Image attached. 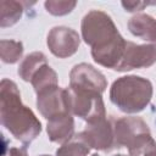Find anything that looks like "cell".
Segmentation results:
<instances>
[{"label":"cell","instance_id":"cell-1","mask_svg":"<svg viewBox=\"0 0 156 156\" xmlns=\"http://www.w3.org/2000/svg\"><path fill=\"white\" fill-rule=\"evenodd\" d=\"M82 39L91 48L93 60L115 71L119 63L127 40L118 32L113 20L101 10H90L80 23Z\"/></svg>","mask_w":156,"mask_h":156},{"label":"cell","instance_id":"cell-2","mask_svg":"<svg viewBox=\"0 0 156 156\" xmlns=\"http://www.w3.org/2000/svg\"><path fill=\"white\" fill-rule=\"evenodd\" d=\"M0 121L2 127L24 146L41 133V123L34 112L22 104L17 84L6 78L0 83Z\"/></svg>","mask_w":156,"mask_h":156},{"label":"cell","instance_id":"cell-3","mask_svg":"<svg viewBox=\"0 0 156 156\" xmlns=\"http://www.w3.org/2000/svg\"><path fill=\"white\" fill-rule=\"evenodd\" d=\"M154 94L152 83L140 76L117 78L110 88V100L124 113H139L150 104Z\"/></svg>","mask_w":156,"mask_h":156},{"label":"cell","instance_id":"cell-4","mask_svg":"<svg viewBox=\"0 0 156 156\" xmlns=\"http://www.w3.org/2000/svg\"><path fill=\"white\" fill-rule=\"evenodd\" d=\"M115 139L117 147H127L129 156L139 152L154 141L146 122L135 116H126L115 121Z\"/></svg>","mask_w":156,"mask_h":156},{"label":"cell","instance_id":"cell-5","mask_svg":"<svg viewBox=\"0 0 156 156\" xmlns=\"http://www.w3.org/2000/svg\"><path fill=\"white\" fill-rule=\"evenodd\" d=\"M69 108L73 116H77L87 123L106 117V108L102 94L90 90H79L67 87Z\"/></svg>","mask_w":156,"mask_h":156},{"label":"cell","instance_id":"cell-6","mask_svg":"<svg viewBox=\"0 0 156 156\" xmlns=\"http://www.w3.org/2000/svg\"><path fill=\"white\" fill-rule=\"evenodd\" d=\"M90 149L104 152H110L116 146L115 139V119L112 117H104L98 121L87 123L85 128L77 134Z\"/></svg>","mask_w":156,"mask_h":156},{"label":"cell","instance_id":"cell-7","mask_svg":"<svg viewBox=\"0 0 156 156\" xmlns=\"http://www.w3.org/2000/svg\"><path fill=\"white\" fill-rule=\"evenodd\" d=\"M37 108L45 119H51L61 115H72L67 88L58 85L50 87L37 94Z\"/></svg>","mask_w":156,"mask_h":156},{"label":"cell","instance_id":"cell-8","mask_svg":"<svg viewBox=\"0 0 156 156\" xmlns=\"http://www.w3.org/2000/svg\"><path fill=\"white\" fill-rule=\"evenodd\" d=\"M156 62V45L155 44H135L128 41L123 56L115 68L117 72H127L138 68L151 67Z\"/></svg>","mask_w":156,"mask_h":156},{"label":"cell","instance_id":"cell-9","mask_svg":"<svg viewBox=\"0 0 156 156\" xmlns=\"http://www.w3.org/2000/svg\"><path fill=\"white\" fill-rule=\"evenodd\" d=\"M46 44L54 56L58 58H67L78 51L80 37L78 32L69 27L56 26L48 33Z\"/></svg>","mask_w":156,"mask_h":156},{"label":"cell","instance_id":"cell-10","mask_svg":"<svg viewBox=\"0 0 156 156\" xmlns=\"http://www.w3.org/2000/svg\"><path fill=\"white\" fill-rule=\"evenodd\" d=\"M69 88L90 90L102 94L107 88V79L102 72L87 62L73 66L69 73Z\"/></svg>","mask_w":156,"mask_h":156},{"label":"cell","instance_id":"cell-11","mask_svg":"<svg viewBox=\"0 0 156 156\" xmlns=\"http://www.w3.org/2000/svg\"><path fill=\"white\" fill-rule=\"evenodd\" d=\"M46 133L49 140L56 144H65L69 141L74 134V118L73 115H61L48 121Z\"/></svg>","mask_w":156,"mask_h":156},{"label":"cell","instance_id":"cell-12","mask_svg":"<svg viewBox=\"0 0 156 156\" xmlns=\"http://www.w3.org/2000/svg\"><path fill=\"white\" fill-rule=\"evenodd\" d=\"M128 29L149 44L156 45V20L147 13H136L128 21Z\"/></svg>","mask_w":156,"mask_h":156},{"label":"cell","instance_id":"cell-13","mask_svg":"<svg viewBox=\"0 0 156 156\" xmlns=\"http://www.w3.org/2000/svg\"><path fill=\"white\" fill-rule=\"evenodd\" d=\"M45 63H48V58L46 56L41 52V51H34L32 54H28L22 62L18 66L17 73L20 76V78L24 82H29L32 80L33 76L35 74V72L44 66Z\"/></svg>","mask_w":156,"mask_h":156},{"label":"cell","instance_id":"cell-14","mask_svg":"<svg viewBox=\"0 0 156 156\" xmlns=\"http://www.w3.org/2000/svg\"><path fill=\"white\" fill-rule=\"evenodd\" d=\"M24 2L13 1V0H2L0 2L1 9V18H0V27H11L16 24L23 13Z\"/></svg>","mask_w":156,"mask_h":156},{"label":"cell","instance_id":"cell-15","mask_svg":"<svg viewBox=\"0 0 156 156\" xmlns=\"http://www.w3.org/2000/svg\"><path fill=\"white\" fill-rule=\"evenodd\" d=\"M30 84L33 85L34 91L38 94L50 87L58 85V77L57 73L50 67V65L45 63L35 72L30 80Z\"/></svg>","mask_w":156,"mask_h":156},{"label":"cell","instance_id":"cell-16","mask_svg":"<svg viewBox=\"0 0 156 156\" xmlns=\"http://www.w3.org/2000/svg\"><path fill=\"white\" fill-rule=\"evenodd\" d=\"M23 55V44L18 40H7L1 39L0 40V56L1 61L4 63H16L21 60Z\"/></svg>","mask_w":156,"mask_h":156},{"label":"cell","instance_id":"cell-17","mask_svg":"<svg viewBox=\"0 0 156 156\" xmlns=\"http://www.w3.org/2000/svg\"><path fill=\"white\" fill-rule=\"evenodd\" d=\"M90 147L77 136V134L56 150V156H88Z\"/></svg>","mask_w":156,"mask_h":156},{"label":"cell","instance_id":"cell-18","mask_svg":"<svg viewBox=\"0 0 156 156\" xmlns=\"http://www.w3.org/2000/svg\"><path fill=\"white\" fill-rule=\"evenodd\" d=\"M45 10L52 16H65L71 13L77 6V1H61V0H49L44 2Z\"/></svg>","mask_w":156,"mask_h":156},{"label":"cell","instance_id":"cell-19","mask_svg":"<svg viewBox=\"0 0 156 156\" xmlns=\"http://www.w3.org/2000/svg\"><path fill=\"white\" fill-rule=\"evenodd\" d=\"M147 2H141V1H122V6L127 12H135V11H141L144 6H146Z\"/></svg>","mask_w":156,"mask_h":156},{"label":"cell","instance_id":"cell-20","mask_svg":"<svg viewBox=\"0 0 156 156\" xmlns=\"http://www.w3.org/2000/svg\"><path fill=\"white\" fill-rule=\"evenodd\" d=\"M7 156H28L27 152V146H21V147H10Z\"/></svg>","mask_w":156,"mask_h":156},{"label":"cell","instance_id":"cell-21","mask_svg":"<svg viewBox=\"0 0 156 156\" xmlns=\"http://www.w3.org/2000/svg\"><path fill=\"white\" fill-rule=\"evenodd\" d=\"M140 156H156V144L151 147H149L147 150H145Z\"/></svg>","mask_w":156,"mask_h":156},{"label":"cell","instance_id":"cell-22","mask_svg":"<svg viewBox=\"0 0 156 156\" xmlns=\"http://www.w3.org/2000/svg\"><path fill=\"white\" fill-rule=\"evenodd\" d=\"M113 156H126V155H123V154H117V155H113Z\"/></svg>","mask_w":156,"mask_h":156},{"label":"cell","instance_id":"cell-23","mask_svg":"<svg viewBox=\"0 0 156 156\" xmlns=\"http://www.w3.org/2000/svg\"><path fill=\"white\" fill-rule=\"evenodd\" d=\"M39 156H51V155H46V154H44V155H39Z\"/></svg>","mask_w":156,"mask_h":156},{"label":"cell","instance_id":"cell-24","mask_svg":"<svg viewBox=\"0 0 156 156\" xmlns=\"http://www.w3.org/2000/svg\"><path fill=\"white\" fill-rule=\"evenodd\" d=\"M90 156H100V155H98V154H93V155H90Z\"/></svg>","mask_w":156,"mask_h":156}]
</instances>
